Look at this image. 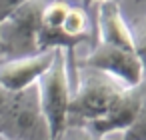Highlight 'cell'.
Instances as JSON below:
<instances>
[{"label": "cell", "mask_w": 146, "mask_h": 140, "mask_svg": "<svg viewBox=\"0 0 146 140\" xmlns=\"http://www.w3.org/2000/svg\"><path fill=\"white\" fill-rule=\"evenodd\" d=\"M128 30H130V36H132V44H134V52L144 68V74H146V14H140V16H134L130 22H128Z\"/></svg>", "instance_id": "8"}, {"label": "cell", "mask_w": 146, "mask_h": 140, "mask_svg": "<svg viewBox=\"0 0 146 140\" xmlns=\"http://www.w3.org/2000/svg\"><path fill=\"white\" fill-rule=\"evenodd\" d=\"M120 140H146V94L140 102V108L130 122V126L122 132Z\"/></svg>", "instance_id": "9"}, {"label": "cell", "mask_w": 146, "mask_h": 140, "mask_svg": "<svg viewBox=\"0 0 146 140\" xmlns=\"http://www.w3.org/2000/svg\"><path fill=\"white\" fill-rule=\"evenodd\" d=\"M84 2V6H88V4H92V2H100V0H82Z\"/></svg>", "instance_id": "11"}, {"label": "cell", "mask_w": 146, "mask_h": 140, "mask_svg": "<svg viewBox=\"0 0 146 140\" xmlns=\"http://www.w3.org/2000/svg\"><path fill=\"white\" fill-rule=\"evenodd\" d=\"M54 60V50H42L22 58L0 60V86L8 92H20L38 82Z\"/></svg>", "instance_id": "6"}, {"label": "cell", "mask_w": 146, "mask_h": 140, "mask_svg": "<svg viewBox=\"0 0 146 140\" xmlns=\"http://www.w3.org/2000/svg\"><path fill=\"white\" fill-rule=\"evenodd\" d=\"M0 138L2 140H50L40 110L36 84L8 92L0 86Z\"/></svg>", "instance_id": "2"}, {"label": "cell", "mask_w": 146, "mask_h": 140, "mask_svg": "<svg viewBox=\"0 0 146 140\" xmlns=\"http://www.w3.org/2000/svg\"><path fill=\"white\" fill-rule=\"evenodd\" d=\"M68 60L70 58L66 50L56 48L52 64L36 82L38 102L48 126L50 140H60V136L68 126V104L72 96Z\"/></svg>", "instance_id": "3"}, {"label": "cell", "mask_w": 146, "mask_h": 140, "mask_svg": "<svg viewBox=\"0 0 146 140\" xmlns=\"http://www.w3.org/2000/svg\"><path fill=\"white\" fill-rule=\"evenodd\" d=\"M144 94H146V78L140 84H136L132 88H126L122 92V96L116 100V104L104 116L84 124L82 128H86L90 134H94L98 138H106L112 132H124L130 126V122L134 120Z\"/></svg>", "instance_id": "7"}, {"label": "cell", "mask_w": 146, "mask_h": 140, "mask_svg": "<svg viewBox=\"0 0 146 140\" xmlns=\"http://www.w3.org/2000/svg\"><path fill=\"white\" fill-rule=\"evenodd\" d=\"M76 72L78 82L68 104V126H84L104 116L126 90V86L100 70L78 66Z\"/></svg>", "instance_id": "1"}, {"label": "cell", "mask_w": 146, "mask_h": 140, "mask_svg": "<svg viewBox=\"0 0 146 140\" xmlns=\"http://www.w3.org/2000/svg\"><path fill=\"white\" fill-rule=\"evenodd\" d=\"M60 140H108V138H98V136L90 134L82 126H66L64 134L60 136Z\"/></svg>", "instance_id": "10"}, {"label": "cell", "mask_w": 146, "mask_h": 140, "mask_svg": "<svg viewBox=\"0 0 146 140\" xmlns=\"http://www.w3.org/2000/svg\"><path fill=\"white\" fill-rule=\"evenodd\" d=\"M78 66L100 70L108 76H112L114 80H118L126 88H132L146 78L144 68L134 50H126V48L98 42V40L94 42L92 50L78 62Z\"/></svg>", "instance_id": "5"}, {"label": "cell", "mask_w": 146, "mask_h": 140, "mask_svg": "<svg viewBox=\"0 0 146 140\" xmlns=\"http://www.w3.org/2000/svg\"><path fill=\"white\" fill-rule=\"evenodd\" d=\"M140 2H146V0H140Z\"/></svg>", "instance_id": "12"}, {"label": "cell", "mask_w": 146, "mask_h": 140, "mask_svg": "<svg viewBox=\"0 0 146 140\" xmlns=\"http://www.w3.org/2000/svg\"><path fill=\"white\" fill-rule=\"evenodd\" d=\"M48 0H24L0 22V58H22L38 52L40 14Z\"/></svg>", "instance_id": "4"}]
</instances>
